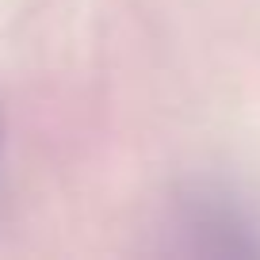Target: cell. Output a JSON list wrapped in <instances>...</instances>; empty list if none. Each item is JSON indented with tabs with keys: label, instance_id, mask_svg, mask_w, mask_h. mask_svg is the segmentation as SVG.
I'll use <instances>...</instances> for the list:
<instances>
[]
</instances>
